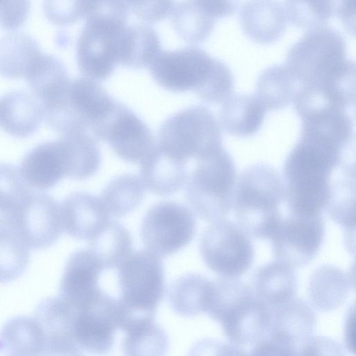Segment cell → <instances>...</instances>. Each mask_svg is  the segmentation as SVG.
<instances>
[{"mask_svg": "<svg viewBox=\"0 0 356 356\" xmlns=\"http://www.w3.org/2000/svg\"><path fill=\"white\" fill-rule=\"evenodd\" d=\"M286 65L300 87L346 109L355 105V64L347 58L345 39L336 29H309L288 51Z\"/></svg>", "mask_w": 356, "mask_h": 356, "instance_id": "obj_1", "label": "cell"}, {"mask_svg": "<svg viewBox=\"0 0 356 356\" xmlns=\"http://www.w3.org/2000/svg\"><path fill=\"white\" fill-rule=\"evenodd\" d=\"M342 163L341 156L299 140L283 168L284 201L289 213L321 214L330 200L332 174Z\"/></svg>", "mask_w": 356, "mask_h": 356, "instance_id": "obj_2", "label": "cell"}, {"mask_svg": "<svg viewBox=\"0 0 356 356\" xmlns=\"http://www.w3.org/2000/svg\"><path fill=\"white\" fill-rule=\"evenodd\" d=\"M284 186L279 172L263 163L244 170L236 180L232 209L238 225L249 235L267 239L282 219Z\"/></svg>", "mask_w": 356, "mask_h": 356, "instance_id": "obj_3", "label": "cell"}, {"mask_svg": "<svg viewBox=\"0 0 356 356\" xmlns=\"http://www.w3.org/2000/svg\"><path fill=\"white\" fill-rule=\"evenodd\" d=\"M118 101L98 81L81 76L67 86L43 109V120L62 134L92 131L111 114Z\"/></svg>", "mask_w": 356, "mask_h": 356, "instance_id": "obj_4", "label": "cell"}, {"mask_svg": "<svg viewBox=\"0 0 356 356\" xmlns=\"http://www.w3.org/2000/svg\"><path fill=\"white\" fill-rule=\"evenodd\" d=\"M196 161L185 183L188 204L204 221L211 222L226 218L232 210L237 180L232 158L222 147Z\"/></svg>", "mask_w": 356, "mask_h": 356, "instance_id": "obj_5", "label": "cell"}, {"mask_svg": "<svg viewBox=\"0 0 356 356\" xmlns=\"http://www.w3.org/2000/svg\"><path fill=\"white\" fill-rule=\"evenodd\" d=\"M158 143L187 163L220 149V128L213 112L202 105H193L168 117L159 131Z\"/></svg>", "mask_w": 356, "mask_h": 356, "instance_id": "obj_6", "label": "cell"}, {"mask_svg": "<svg viewBox=\"0 0 356 356\" xmlns=\"http://www.w3.org/2000/svg\"><path fill=\"white\" fill-rule=\"evenodd\" d=\"M120 296L124 309L155 316L165 290L161 257L147 250L132 251L118 268Z\"/></svg>", "mask_w": 356, "mask_h": 356, "instance_id": "obj_7", "label": "cell"}, {"mask_svg": "<svg viewBox=\"0 0 356 356\" xmlns=\"http://www.w3.org/2000/svg\"><path fill=\"white\" fill-rule=\"evenodd\" d=\"M223 64L202 49L188 47L161 51L149 68L154 81L165 90L193 91L200 97Z\"/></svg>", "mask_w": 356, "mask_h": 356, "instance_id": "obj_8", "label": "cell"}, {"mask_svg": "<svg viewBox=\"0 0 356 356\" xmlns=\"http://www.w3.org/2000/svg\"><path fill=\"white\" fill-rule=\"evenodd\" d=\"M200 250L204 264L222 277H238L252 266L254 250L249 235L226 218L211 222L204 231Z\"/></svg>", "mask_w": 356, "mask_h": 356, "instance_id": "obj_9", "label": "cell"}, {"mask_svg": "<svg viewBox=\"0 0 356 356\" xmlns=\"http://www.w3.org/2000/svg\"><path fill=\"white\" fill-rule=\"evenodd\" d=\"M195 232L193 212L175 201H161L154 204L144 216L140 228L146 250L161 258L186 246Z\"/></svg>", "mask_w": 356, "mask_h": 356, "instance_id": "obj_10", "label": "cell"}, {"mask_svg": "<svg viewBox=\"0 0 356 356\" xmlns=\"http://www.w3.org/2000/svg\"><path fill=\"white\" fill-rule=\"evenodd\" d=\"M76 42V61L83 76L105 81L119 63L120 38L126 23L86 18Z\"/></svg>", "mask_w": 356, "mask_h": 356, "instance_id": "obj_11", "label": "cell"}, {"mask_svg": "<svg viewBox=\"0 0 356 356\" xmlns=\"http://www.w3.org/2000/svg\"><path fill=\"white\" fill-rule=\"evenodd\" d=\"M325 232L321 214L289 213L282 219L270 237L274 257L294 268L307 266L320 251Z\"/></svg>", "mask_w": 356, "mask_h": 356, "instance_id": "obj_12", "label": "cell"}, {"mask_svg": "<svg viewBox=\"0 0 356 356\" xmlns=\"http://www.w3.org/2000/svg\"><path fill=\"white\" fill-rule=\"evenodd\" d=\"M316 316L307 302L296 297L270 307L266 348L273 355H300L313 335Z\"/></svg>", "mask_w": 356, "mask_h": 356, "instance_id": "obj_13", "label": "cell"}, {"mask_svg": "<svg viewBox=\"0 0 356 356\" xmlns=\"http://www.w3.org/2000/svg\"><path fill=\"white\" fill-rule=\"evenodd\" d=\"M269 320L270 307L257 298L251 287L232 298L214 318L230 343L243 350L266 337Z\"/></svg>", "mask_w": 356, "mask_h": 356, "instance_id": "obj_14", "label": "cell"}, {"mask_svg": "<svg viewBox=\"0 0 356 356\" xmlns=\"http://www.w3.org/2000/svg\"><path fill=\"white\" fill-rule=\"evenodd\" d=\"M128 163H140L156 144L149 127L131 109L118 102L111 115L92 132Z\"/></svg>", "mask_w": 356, "mask_h": 356, "instance_id": "obj_15", "label": "cell"}, {"mask_svg": "<svg viewBox=\"0 0 356 356\" xmlns=\"http://www.w3.org/2000/svg\"><path fill=\"white\" fill-rule=\"evenodd\" d=\"M63 230L60 204L51 195L33 190L17 220V237L29 249L41 250L53 245Z\"/></svg>", "mask_w": 356, "mask_h": 356, "instance_id": "obj_16", "label": "cell"}, {"mask_svg": "<svg viewBox=\"0 0 356 356\" xmlns=\"http://www.w3.org/2000/svg\"><path fill=\"white\" fill-rule=\"evenodd\" d=\"M118 299L103 293L86 307L76 309L74 338L83 353L107 354L115 342Z\"/></svg>", "mask_w": 356, "mask_h": 356, "instance_id": "obj_17", "label": "cell"}, {"mask_svg": "<svg viewBox=\"0 0 356 356\" xmlns=\"http://www.w3.org/2000/svg\"><path fill=\"white\" fill-rule=\"evenodd\" d=\"M104 270L102 263L90 248L74 252L64 268L59 297L76 309L86 307L104 291L98 282Z\"/></svg>", "mask_w": 356, "mask_h": 356, "instance_id": "obj_18", "label": "cell"}, {"mask_svg": "<svg viewBox=\"0 0 356 356\" xmlns=\"http://www.w3.org/2000/svg\"><path fill=\"white\" fill-rule=\"evenodd\" d=\"M76 309L60 297H49L37 306L34 317L45 338V355H83L74 338Z\"/></svg>", "mask_w": 356, "mask_h": 356, "instance_id": "obj_19", "label": "cell"}, {"mask_svg": "<svg viewBox=\"0 0 356 356\" xmlns=\"http://www.w3.org/2000/svg\"><path fill=\"white\" fill-rule=\"evenodd\" d=\"M19 168L31 189L44 192L65 177V161L59 138L41 143L28 152Z\"/></svg>", "mask_w": 356, "mask_h": 356, "instance_id": "obj_20", "label": "cell"}, {"mask_svg": "<svg viewBox=\"0 0 356 356\" xmlns=\"http://www.w3.org/2000/svg\"><path fill=\"white\" fill-rule=\"evenodd\" d=\"M60 204L63 229L76 239L89 241L111 220L100 199L87 192L72 193Z\"/></svg>", "mask_w": 356, "mask_h": 356, "instance_id": "obj_21", "label": "cell"}, {"mask_svg": "<svg viewBox=\"0 0 356 356\" xmlns=\"http://www.w3.org/2000/svg\"><path fill=\"white\" fill-rule=\"evenodd\" d=\"M239 20L246 36L261 44L277 41L287 24L284 6L277 0L247 1L241 8Z\"/></svg>", "mask_w": 356, "mask_h": 356, "instance_id": "obj_22", "label": "cell"}, {"mask_svg": "<svg viewBox=\"0 0 356 356\" xmlns=\"http://www.w3.org/2000/svg\"><path fill=\"white\" fill-rule=\"evenodd\" d=\"M186 164L156 143L140 162V179L152 193L160 196L170 195L185 185L188 176Z\"/></svg>", "mask_w": 356, "mask_h": 356, "instance_id": "obj_23", "label": "cell"}, {"mask_svg": "<svg viewBox=\"0 0 356 356\" xmlns=\"http://www.w3.org/2000/svg\"><path fill=\"white\" fill-rule=\"evenodd\" d=\"M43 120L38 101L25 92L15 90L0 98V127L17 138H26L37 131Z\"/></svg>", "mask_w": 356, "mask_h": 356, "instance_id": "obj_24", "label": "cell"}, {"mask_svg": "<svg viewBox=\"0 0 356 356\" xmlns=\"http://www.w3.org/2000/svg\"><path fill=\"white\" fill-rule=\"evenodd\" d=\"M257 298L269 307L296 297L298 277L294 268L278 260L260 266L252 277Z\"/></svg>", "mask_w": 356, "mask_h": 356, "instance_id": "obj_25", "label": "cell"}, {"mask_svg": "<svg viewBox=\"0 0 356 356\" xmlns=\"http://www.w3.org/2000/svg\"><path fill=\"white\" fill-rule=\"evenodd\" d=\"M350 275L340 268L327 264L316 268L308 285V293L314 307L330 312L341 307L347 299L352 285Z\"/></svg>", "mask_w": 356, "mask_h": 356, "instance_id": "obj_26", "label": "cell"}, {"mask_svg": "<svg viewBox=\"0 0 356 356\" xmlns=\"http://www.w3.org/2000/svg\"><path fill=\"white\" fill-rule=\"evenodd\" d=\"M266 110L255 95H232L222 103L219 111L221 126L236 136H250L261 128Z\"/></svg>", "mask_w": 356, "mask_h": 356, "instance_id": "obj_27", "label": "cell"}, {"mask_svg": "<svg viewBox=\"0 0 356 356\" xmlns=\"http://www.w3.org/2000/svg\"><path fill=\"white\" fill-rule=\"evenodd\" d=\"M59 139L65 157L66 177L83 180L97 172L101 152L97 143L87 131L62 134Z\"/></svg>", "mask_w": 356, "mask_h": 356, "instance_id": "obj_28", "label": "cell"}, {"mask_svg": "<svg viewBox=\"0 0 356 356\" xmlns=\"http://www.w3.org/2000/svg\"><path fill=\"white\" fill-rule=\"evenodd\" d=\"M0 350L13 355H45L44 334L38 320L27 316L9 319L0 332Z\"/></svg>", "mask_w": 356, "mask_h": 356, "instance_id": "obj_29", "label": "cell"}, {"mask_svg": "<svg viewBox=\"0 0 356 356\" xmlns=\"http://www.w3.org/2000/svg\"><path fill=\"white\" fill-rule=\"evenodd\" d=\"M162 51L157 32L146 24L126 26L119 47V63L124 67L140 69L149 67Z\"/></svg>", "mask_w": 356, "mask_h": 356, "instance_id": "obj_30", "label": "cell"}, {"mask_svg": "<svg viewBox=\"0 0 356 356\" xmlns=\"http://www.w3.org/2000/svg\"><path fill=\"white\" fill-rule=\"evenodd\" d=\"M42 54L38 44L24 33H10L0 39V76L8 79L26 78Z\"/></svg>", "mask_w": 356, "mask_h": 356, "instance_id": "obj_31", "label": "cell"}, {"mask_svg": "<svg viewBox=\"0 0 356 356\" xmlns=\"http://www.w3.org/2000/svg\"><path fill=\"white\" fill-rule=\"evenodd\" d=\"M300 83L286 65L266 68L259 76L255 97L266 111L282 109L293 102Z\"/></svg>", "mask_w": 356, "mask_h": 356, "instance_id": "obj_32", "label": "cell"}, {"mask_svg": "<svg viewBox=\"0 0 356 356\" xmlns=\"http://www.w3.org/2000/svg\"><path fill=\"white\" fill-rule=\"evenodd\" d=\"M32 191L22 178L17 167L0 163V233L16 235L22 207Z\"/></svg>", "mask_w": 356, "mask_h": 356, "instance_id": "obj_33", "label": "cell"}, {"mask_svg": "<svg viewBox=\"0 0 356 356\" xmlns=\"http://www.w3.org/2000/svg\"><path fill=\"white\" fill-rule=\"evenodd\" d=\"M211 280L198 273H186L175 280L168 291V300L177 314L191 317L207 309Z\"/></svg>", "mask_w": 356, "mask_h": 356, "instance_id": "obj_34", "label": "cell"}, {"mask_svg": "<svg viewBox=\"0 0 356 356\" xmlns=\"http://www.w3.org/2000/svg\"><path fill=\"white\" fill-rule=\"evenodd\" d=\"M122 349L125 355H163L168 348V337L154 318L135 319L122 330Z\"/></svg>", "mask_w": 356, "mask_h": 356, "instance_id": "obj_35", "label": "cell"}, {"mask_svg": "<svg viewBox=\"0 0 356 356\" xmlns=\"http://www.w3.org/2000/svg\"><path fill=\"white\" fill-rule=\"evenodd\" d=\"M145 186L141 179L132 174L115 177L106 186L99 198L110 216H125L142 203Z\"/></svg>", "mask_w": 356, "mask_h": 356, "instance_id": "obj_36", "label": "cell"}, {"mask_svg": "<svg viewBox=\"0 0 356 356\" xmlns=\"http://www.w3.org/2000/svg\"><path fill=\"white\" fill-rule=\"evenodd\" d=\"M89 248L102 263L104 269H118L133 251L129 230L115 220H109L89 241Z\"/></svg>", "mask_w": 356, "mask_h": 356, "instance_id": "obj_37", "label": "cell"}, {"mask_svg": "<svg viewBox=\"0 0 356 356\" xmlns=\"http://www.w3.org/2000/svg\"><path fill=\"white\" fill-rule=\"evenodd\" d=\"M170 16L177 35L191 44L204 42L213 31L216 24V19L195 0H183L175 4Z\"/></svg>", "mask_w": 356, "mask_h": 356, "instance_id": "obj_38", "label": "cell"}, {"mask_svg": "<svg viewBox=\"0 0 356 356\" xmlns=\"http://www.w3.org/2000/svg\"><path fill=\"white\" fill-rule=\"evenodd\" d=\"M25 79L32 95L40 103L70 79L59 59L42 53Z\"/></svg>", "mask_w": 356, "mask_h": 356, "instance_id": "obj_39", "label": "cell"}, {"mask_svg": "<svg viewBox=\"0 0 356 356\" xmlns=\"http://www.w3.org/2000/svg\"><path fill=\"white\" fill-rule=\"evenodd\" d=\"M355 168L346 170L341 180L332 184L325 209L330 218L348 231L355 229Z\"/></svg>", "mask_w": 356, "mask_h": 356, "instance_id": "obj_40", "label": "cell"}, {"mask_svg": "<svg viewBox=\"0 0 356 356\" xmlns=\"http://www.w3.org/2000/svg\"><path fill=\"white\" fill-rule=\"evenodd\" d=\"M30 249L15 234L0 233V283L20 277L30 261Z\"/></svg>", "mask_w": 356, "mask_h": 356, "instance_id": "obj_41", "label": "cell"}, {"mask_svg": "<svg viewBox=\"0 0 356 356\" xmlns=\"http://www.w3.org/2000/svg\"><path fill=\"white\" fill-rule=\"evenodd\" d=\"M284 9L287 20L302 29L325 26L332 17L327 0H285Z\"/></svg>", "mask_w": 356, "mask_h": 356, "instance_id": "obj_42", "label": "cell"}, {"mask_svg": "<svg viewBox=\"0 0 356 356\" xmlns=\"http://www.w3.org/2000/svg\"><path fill=\"white\" fill-rule=\"evenodd\" d=\"M87 2L88 0H44V11L54 24L69 26L84 18Z\"/></svg>", "mask_w": 356, "mask_h": 356, "instance_id": "obj_43", "label": "cell"}, {"mask_svg": "<svg viewBox=\"0 0 356 356\" xmlns=\"http://www.w3.org/2000/svg\"><path fill=\"white\" fill-rule=\"evenodd\" d=\"M129 10L147 23L160 22L170 16L174 0H124Z\"/></svg>", "mask_w": 356, "mask_h": 356, "instance_id": "obj_44", "label": "cell"}, {"mask_svg": "<svg viewBox=\"0 0 356 356\" xmlns=\"http://www.w3.org/2000/svg\"><path fill=\"white\" fill-rule=\"evenodd\" d=\"M30 0H0V26L13 31L21 27L28 18Z\"/></svg>", "mask_w": 356, "mask_h": 356, "instance_id": "obj_45", "label": "cell"}, {"mask_svg": "<svg viewBox=\"0 0 356 356\" xmlns=\"http://www.w3.org/2000/svg\"><path fill=\"white\" fill-rule=\"evenodd\" d=\"M341 346L325 337L312 335L302 348L300 355H343Z\"/></svg>", "mask_w": 356, "mask_h": 356, "instance_id": "obj_46", "label": "cell"}, {"mask_svg": "<svg viewBox=\"0 0 356 356\" xmlns=\"http://www.w3.org/2000/svg\"><path fill=\"white\" fill-rule=\"evenodd\" d=\"M332 16L337 17L348 33L355 35V0H327Z\"/></svg>", "mask_w": 356, "mask_h": 356, "instance_id": "obj_47", "label": "cell"}, {"mask_svg": "<svg viewBox=\"0 0 356 356\" xmlns=\"http://www.w3.org/2000/svg\"><path fill=\"white\" fill-rule=\"evenodd\" d=\"M197 3L213 18H224L232 15L240 0H195Z\"/></svg>", "mask_w": 356, "mask_h": 356, "instance_id": "obj_48", "label": "cell"}, {"mask_svg": "<svg viewBox=\"0 0 356 356\" xmlns=\"http://www.w3.org/2000/svg\"><path fill=\"white\" fill-rule=\"evenodd\" d=\"M355 306L350 308L345 321L344 341L345 346L349 352L355 353Z\"/></svg>", "mask_w": 356, "mask_h": 356, "instance_id": "obj_49", "label": "cell"}]
</instances>
